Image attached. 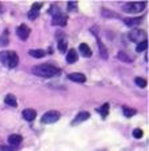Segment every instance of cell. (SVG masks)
<instances>
[{
  "instance_id": "6da1fadb",
  "label": "cell",
  "mask_w": 149,
  "mask_h": 151,
  "mask_svg": "<svg viewBox=\"0 0 149 151\" xmlns=\"http://www.w3.org/2000/svg\"><path fill=\"white\" fill-rule=\"evenodd\" d=\"M32 74L40 78H52L55 75H59L60 70L52 64H40V66H35L32 68Z\"/></svg>"
},
{
  "instance_id": "7a4b0ae2",
  "label": "cell",
  "mask_w": 149,
  "mask_h": 151,
  "mask_svg": "<svg viewBox=\"0 0 149 151\" xmlns=\"http://www.w3.org/2000/svg\"><path fill=\"white\" fill-rule=\"evenodd\" d=\"M0 62L8 68H15L19 63V56L15 51H3L0 52Z\"/></svg>"
},
{
  "instance_id": "3957f363",
  "label": "cell",
  "mask_w": 149,
  "mask_h": 151,
  "mask_svg": "<svg viewBox=\"0 0 149 151\" xmlns=\"http://www.w3.org/2000/svg\"><path fill=\"white\" fill-rule=\"evenodd\" d=\"M145 1H130V3H125L123 6V9L125 12H129V14H137V12H141L145 9Z\"/></svg>"
},
{
  "instance_id": "277c9868",
  "label": "cell",
  "mask_w": 149,
  "mask_h": 151,
  "mask_svg": "<svg viewBox=\"0 0 149 151\" xmlns=\"http://www.w3.org/2000/svg\"><path fill=\"white\" fill-rule=\"evenodd\" d=\"M60 119V112L59 111H48L43 115L41 122L44 124H52V123H56Z\"/></svg>"
},
{
  "instance_id": "5b68a950",
  "label": "cell",
  "mask_w": 149,
  "mask_h": 151,
  "mask_svg": "<svg viewBox=\"0 0 149 151\" xmlns=\"http://www.w3.org/2000/svg\"><path fill=\"white\" fill-rule=\"evenodd\" d=\"M29 34H31V29H29V27L27 26V24H20V26L16 28L17 37H19L20 40H23V42H26V40L28 39Z\"/></svg>"
},
{
  "instance_id": "8992f818",
  "label": "cell",
  "mask_w": 149,
  "mask_h": 151,
  "mask_svg": "<svg viewBox=\"0 0 149 151\" xmlns=\"http://www.w3.org/2000/svg\"><path fill=\"white\" fill-rule=\"evenodd\" d=\"M67 23H68V16L65 14H63V12H59V14L52 16V24L53 26L64 27V26H67Z\"/></svg>"
},
{
  "instance_id": "52a82bcc",
  "label": "cell",
  "mask_w": 149,
  "mask_h": 151,
  "mask_svg": "<svg viewBox=\"0 0 149 151\" xmlns=\"http://www.w3.org/2000/svg\"><path fill=\"white\" fill-rule=\"evenodd\" d=\"M89 112H87V111H81V112H79V114L76 115V118L72 120V126H76V124H79V123H81V122H85V120H88L89 119Z\"/></svg>"
},
{
  "instance_id": "ba28073f",
  "label": "cell",
  "mask_w": 149,
  "mask_h": 151,
  "mask_svg": "<svg viewBox=\"0 0 149 151\" xmlns=\"http://www.w3.org/2000/svg\"><path fill=\"white\" fill-rule=\"evenodd\" d=\"M68 79L72 80V82H76V83H84L87 80L84 74H80V72H72V74L68 75Z\"/></svg>"
},
{
  "instance_id": "9c48e42d",
  "label": "cell",
  "mask_w": 149,
  "mask_h": 151,
  "mask_svg": "<svg viewBox=\"0 0 149 151\" xmlns=\"http://www.w3.org/2000/svg\"><path fill=\"white\" fill-rule=\"evenodd\" d=\"M23 142V137L19 134H12L8 137V145L9 146H14V147H17L20 143Z\"/></svg>"
},
{
  "instance_id": "30bf717a",
  "label": "cell",
  "mask_w": 149,
  "mask_h": 151,
  "mask_svg": "<svg viewBox=\"0 0 149 151\" xmlns=\"http://www.w3.org/2000/svg\"><path fill=\"white\" fill-rule=\"evenodd\" d=\"M144 35H145V32L141 31V29H133V31L129 32V39L132 40V42H138Z\"/></svg>"
},
{
  "instance_id": "8fae6325",
  "label": "cell",
  "mask_w": 149,
  "mask_h": 151,
  "mask_svg": "<svg viewBox=\"0 0 149 151\" xmlns=\"http://www.w3.org/2000/svg\"><path fill=\"white\" fill-rule=\"evenodd\" d=\"M141 22H143V17H125V19H124V23H125V26H128V27L137 26V24H140Z\"/></svg>"
},
{
  "instance_id": "7c38bea8",
  "label": "cell",
  "mask_w": 149,
  "mask_h": 151,
  "mask_svg": "<svg viewBox=\"0 0 149 151\" xmlns=\"http://www.w3.org/2000/svg\"><path fill=\"white\" fill-rule=\"evenodd\" d=\"M23 118L26 120H28V122H32V120H35V118H36V111L32 109H27L23 111Z\"/></svg>"
},
{
  "instance_id": "4fadbf2b",
  "label": "cell",
  "mask_w": 149,
  "mask_h": 151,
  "mask_svg": "<svg viewBox=\"0 0 149 151\" xmlns=\"http://www.w3.org/2000/svg\"><path fill=\"white\" fill-rule=\"evenodd\" d=\"M77 52H76V50H69V51L67 52V63H69V64H72V63H76L77 62Z\"/></svg>"
},
{
  "instance_id": "5bb4252c",
  "label": "cell",
  "mask_w": 149,
  "mask_h": 151,
  "mask_svg": "<svg viewBox=\"0 0 149 151\" xmlns=\"http://www.w3.org/2000/svg\"><path fill=\"white\" fill-rule=\"evenodd\" d=\"M79 51L81 52V55L85 56V58H91V55H92V50H91L89 46L85 44V43H81V44L79 46Z\"/></svg>"
},
{
  "instance_id": "9a60e30c",
  "label": "cell",
  "mask_w": 149,
  "mask_h": 151,
  "mask_svg": "<svg viewBox=\"0 0 149 151\" xmlns=\"http://www.w3.org/2000/svg\"><path fill=\"white\" fill-rule=\"evenodd\" d=\"M96 39H97V44H98V50H100V55H101V58L103 59H108V51H107V48L104 47V44L101 43V40H100L98 35H96Z\"/></svg>"
},
{
  "instance_id": "2e32d148",
  "label": "cell",
  "mask_w": 149,
  "mask_h": 151,
  "mask_svg": "<svg viewBox=\"0 0 149 151\" xmlns=\"http://www.w3.org/2000/svg\"><path fill=\"white\" fill-rule=\"evenodd\" d=\"M4 102H6V104L11 106V107H16V106H17L16 98H15V95H12V94H8V95H7V96L4 98Z\"/></svg>"
},
{
  "instance_id": "e0dca14e",
  "label": "cell",
  "mask_w": 149,
  "mask_h": 151,
  "mask_svg": "<svg viewBox=\"0 0 149 151\" xmlns=\"http://www.w3.org/2000/svg\"><path fill=\"white\" fill-rule=\"evenodd\" d=\"M28 54L31 55V56L36 58V59H40V58L45 56V51H44V50H29Z\"/></svg>"
},
{
  "instance_id": "ac0fdd59",
  "label": "cell",
  "mask_w": 149,
  "mask_h": 151,
  "mask_svg": "<svg viewBox=\"0 0 149 151\" xmlns=\"http://www.w3.org/2000/svg\"><path fill=\"white\" fill-rule=\"evenodd\" d=\"M146 48H148V39H145V40H143V42L138 43L137 47H136V51H137V52H143V51H145Z\"/></svg>"
},
{
  "instance_id": "d6986e66",
  "label": "cell",
  "mask_w": 149,
  "mask_h": 151,
  "mask_svg": "<svg viewBox=\"0 0 149 151\" xmlns=\"http://www.w3.org/2000/svg\"><path fill=\"white\" fill-rule=\"evenodd\" d=\"M98 112L101 114L103 118H105L108 115V112H109V104H108V103H104V104H103L101 107L98 109Z\"/></svg>"
},
{
  "instance_id": "ffe728a7",
  "label": "cell",
  "mask_w": 149,
  "mask_h": 151,
  "mask_svg": "<svg viewBox=\"0 0 149 151\" xmlns=\"http://www.w3.org/2000/svg\"><path fill=\"white\" fill-rule=\"evenodd\" d=\"M0 44L1 46H7L8 44V29H4L3 35L0 36Z\"/></svg>"
},
{
  "instance_id": "44dd1931",
  "label": "cell",
  "mask_w": 149,
  "mask_h": 151,
  "mask_svg": "<svg viewBox=\"0 0 149 151\" xmlns=\"http://www.w3.org/2000/svg\"><path fill=\"white\" fill-rule=\"evenodd\" d=\"M135 83L140 87V88H145L146 87V80L144 79V78H140V76L135 78Z\"/></svg>"
},
{
  "instance_id": "7402d4cb",
  "label": "cell",
  "mask_w": 149,
  "mask_h": 151,
  "mask_svg": "<svg viewBox=\"0 0 149 151\" xmlns=\"http://www.w3.org/2000/svg\"><path fill=\"white\" fill-rule=\"evenodd\" d=\"M124 115L125 116H128V118H130V116H133V115L136 114V110L135 109H130V107H124Z\"/></svg>"
},
{
  "instance_id": "603a6c76",
  "label": "cell",
  "mask_w": 149,
  "mask_h": 151,
  "mask_svg": "<svg viewBox=\"0 0 149 151\" xmlns=\"http://www.w3.org/2000/svg\"><path fill=\"white\" fill-rule=\"evenodd\" d=\"M57 48H59L60 52H65V51H67V40H65V39L64 40H60Z\"/></svg>"
},
{
  "instance_id": "cb8c5ba5",
  "label": "cell",
  "mask_w": 149,
  "mask_h": 151,
  "mask_svg": "<svg viewBox=\"0 0 149 151\" xmlns=\"http://www.w3.org/2000/svg\"><path fill=\"white\" fill-rule=\"evenodd\" d=\"M117 58H118L120 60H123V62H130V60H132L127 54H125V52H118V54H117Z\"/></svg>"
},
{
  "instance_id": "d4e9b609",
  "label": "cell",
  "mask_w": 149,
  "mask_h": 151,
  "mask_svg": "<svg viewBox=\"0 0 149 151\" xmlns=\"http://www.w3.org/2000/svg\"><path fill=\"white\" fill-rule=\"evenodd\" d=\"M77 9V1H68V11H76Z\"/></svg>"
},
{
  "instance_id": "484cf974",
  "label": "cell",
  "mask_w": 149,
  "mask_h": 151,
  "mask_svg": "<svg viewBox=\"0 0 149 151\" xmlns=\"http://www.w3.org/2000/svg\"><path fill=\"white\" fill-rule=\"evenodd\" d=\"M43 7V3H34L32 4V7H31V11H37V12H40V8Z\"/></svg>"
},
{
  "instance_id": "4316f807",
  "label": "cell",
  "mask_w": 149,
  "mask_h": 151,
  "mask_svg": "<svg viewBox=\"0 0 149 151\" xmlns=\"http://www.w3.org/2000/svg\"><path fill=\"white\" fill-rule=\"evenodd\" d=\"M39 14H40V12H37V11H29L28 12V19L35 20L37 16H39Z\"/></svg>"
},
{
  "instance_id": "83f0119b",
  "label": "cell",
  "mask_w": 149,
  "mask_h": 151,
  "mask_svg": "<svg viewBox=\"0 0 149 151\" xmlns=\"http://www.w3.org/2000/svg\"><path fill=\"white\" fill-rule=\"evenodd\" d=\"M133 137L137 138V139H140V138H143V131H141L140 128H136L135 131H133Z\"/></svg>"
},
{
  "instance_id": "f1b7e54d",
  "label": "cell",
  "mask_w": 149,
  "mask_h": 151,
  "mask_svg": "<svg viewBox=\"0 0 149 151\" xmlns=\"http://www.w3.org/2000/svg\"><path fill=\"white\" fill-rule=\"evenodd\" d=\"M0 151H16V147H6V146H0Z\"/></svg>"
},
{
  "instance_id": "f546056e",
  "label": "cell",
  "mask_w": 149,
  "mask_h": 151,
  "mask_svg": "<svg viewBox=\"0 0 149 151\" xmlns=\"http://www.w3.org/2000/svg\"><path fill=\"white\" fill-rule=\"evenodd\" d=\"M4 11H6V8H4V7H3V4L0 3V15H1V14H4Z\"/></svg>"
}]
</instances>
